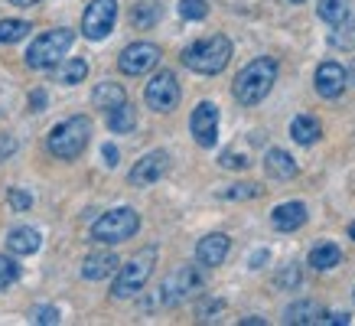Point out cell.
Listing matches in <instances>:
<instances>
[{
  "label": "cell",
  "instance_id": "cell-14",
  "mask_svg": "<svg viewBox=\"0 0 355 326\" xmlns=\"http://www.w3.org/2000/svg\"><path fill=\"white\" fill-rule=\"evenodd\" d=\"M345 82H349V72L339 62H323L316 69V92L323 98H339Z\"/></svg>",
  "mask_w": 355,
  "mask_h": 326
},
{
  "label": "cell",
  "instance_id": "cell-21",
  "mask_svg": "<svg viewBox=\"0 0 355 326\" xmlns=\"http://www.w3.org/2000/svg\"><path fill=\"white\" fill-rule=\"evenodd\" d=\"M336 264H343V251L333 241H323L310 251V268L313 271H333Z\"/></svg>",
  "mask_w": 355,
  "mask_h": 326
},
{
  "label": "cell",
  "instance_id": "cell-16",
  "mask_svg": "<svg viewBox=\"0 0 355 326\" xmlns=\"http://www.w3.org/2000/svg\"><path fill=\"white\" fill-rule=\"evenodd\" d=\"M306 222V206L303 203H284L270 212V225L277 232H297Z\"/></svg>",
  "mask_w": 355,
  "mask_h": 326
},
{
  "label": "cell",
  "instance_id": "cell-15",
  "mask_svg": "<svg viewBox=\"0 0 355 326\" xmlns=\"http://www.w3.org/2000/svg\"><path fill=\"white\" fill-rule=\"evenodd\" d=\"M121 261L118 255H111V251H95V255H88L85 264H82V277L85 281H105L111 274H118Z\"/></svg>",
  "mask_w": 355,
  "mask_h": 326
},
{
  "label": "cell",
  "instance_id": "cell-27",
  "mask_svg": "<svg viewBox=\"0 0 355 326\" xmlns=\"http://www.w3.org/2000/svg\"><path fill=\"white\" fill-rule=\"evenodd\" d=\"M23 36H30L26 20H0V43H17Z\"/></svg>",
  "mask_w": 355,
  "mask_h": 326
},
{
  "label": "cell",
  "instance_id": "cell-4",
  "mask_svg": "<svg viewBox=\"0 0 355 326\" xmlns=\"http://www.w3.org/2000/svg\"><path fill=\"white\" fill-rule=\"evenodd\" d=\"M153 261H157V248L150 245V248H144L140 255H134L128 264H121L118 277H114V287H111V297L128 300V297L144 291V284L150 281V274H153Z\"/></svg>",
  "mask_w": 355,
  "mask_h": 326
},
{
  "label": "cell",
  "instance_id": "cell-6",
  "mask_svg": "<svg viewBox=\"0 0 355 326\" xmlns=\"http://www.w3.org/2000/svg\"><path fill=\"white\" fill-rule=\"evenodd\" d=\"M137 228H140V216L134 212V209L121 206V209L105 212V216L92 225V239L101 241V245H121V241L134 239Z\"/></svg>",
  "mask_w": 355,
  "mask_h": 326
},
{
  "label": "cell",
  "instance_id": "cell-17",
  "mask_svg": "<svg viewBox=\"0 0 355 326\" xmlns=\"http://www.w3.org/2000/svg\"><path fill=\"white\" fill-rule=\"evenodd\" d=\"M323 320V307L316 300H300V304H291L284 310V323H297V326H320Z\"/></svg>",
  "mask_w": 355,
  "mask_h": 326
},
{
  "label": "cell",
  "instance_id": "cell-37",
  "mask_svg": "<svg viewBox=\"0 0 355 326\" xmlns=\"http://www.w3.org/2000/svg\"><path fill=\"white\" fill-rule=\"evenodd\" d=\"M17 151V141H13L10 134H0V157H10Z\"/></svg>",
  "mask_w": 355,
  "mask_h": 326
},
{
  "label": "cell",
  "instance_id": "cell-13",
  "mask_svg": "<svg viewBox=\"0 0 355 326\" xmlns=\"http://www.w3.org/2000/svg\"><path fill=\"white\" fill-rule=\"evenodd\" d=\"M228 248H232L228 235L212 232V235H205V239L196 245V261H199L202 268H218V264L228 258Z\"/></svg>",
  "mask_w": 355,
  "mask_h": 326
},
{
  "label": "cell",
  "instance_id": "cell-7",
  "mask_svg": "<svg viewBox=\"0 0 355 326\" xmlns=\"http://www.w3.org/2000/svg\"><path fill=\"white\" fill-rule=\"evenodd\" d=\"M202 291V274L196 271L193 264H183L180 271H173L166 281H163L160 287V304L166 307H176L183 304V300H189L193 293Z\"/></svg>",
  "mask_w": 355,
  "mask_h": 326
},
{
  "label": "cell",
  "instance_id": "cell-11",
  "mask_svg": "<svg viewBox=\"0 0 355 326\" xmlns=\"http://www.w3.org/2000/svg\"><path fill=\"white\" fill-rule=\"evenodd\" d=\"M189 130H193V137L199 147H216L218 141V108L212 101H199L193 111V118H189Z\"/></svg>",
  "mask_w": 355,
  "mask_h": 326
},
{
  "label": "cell",
  "instance_id": "cell-38",
  "mask_svg": "<svg viewBox=\"0 0 355 326\" xmlns=\"http://www.w3.org/2000/svg\"><path fill=\"white\" fill-rule=\"evenodd\" d=\"M101 157H105V163H108V166H118V147H111V144H105V151H101Z\"/></svg>",
  "mask_w": 355,
  "mask_h": 326
},
{
  "label": "cell",
  "instance_id": "cell-32",
  "mask_svg": "<svg viewBox=\"0 0 355 326\" xmlns=\"http://www.w3.org/2000/svg\"><path fill=\"white\" fill-rule=\"evenodd\" d=\"M248 163H251V160H248L245 153H235V151L222 153V166H225V170H245Z\"/></svg>",
  "mask_w": 355,
  "mask_h": 326
},
{
  "label": "cell",
  "instance_id": "cell-23",
  "mask_svg": "<svg viewBox=\"0 0 355 326\" xmlns=\"http://www.w3.org/2000/svg\"><path fill=\"white\" fill-rule=\"evenodd\" d=\"M85 76H88L85 59H62L55 65V82H62V85H78Z\"/></svg>",
  "mask_w": 355,
  "mask_h": 326
},
{
  "label": "cell",
  "instance_id": "cell-28",
  "mask_svg": "<svg viewBox=\"0 0 355 326\" xmlns=\"http://www.w3.org/2000/svg\"><path fill=\"white\" fill-rule=\"evenodd\" d=\"M17 277H20V264H17L10 255H0V291L17 284Z\"/></svg>",
  "mask_w": 355,
  "mask_h": 326
},
{
  "label": "cell",
  "instance_id": "cell-5",
  "mask_svg": "<svg viewBox=\"0 0 355 326\" xmlns=\"http://www.w3.org/2000/svg\"><path fill=\"white\" fill-rule=\"evenodd\" d=\"M76 40V33L72 30H46L43 36H36L26 49V65L30 69H49V65H59L69 53V46Z\"/></svg>",
  "mask_w": 355,
  "mask_h": 326
},
{
  "label": "cell",
  "instance_id": "cell-26",
  "mask_svg": "<svg viewBox=\"0 0 355 326\" xmlns=\"http://www.w3.org/2000/svg\"><path fill=\"white\" fill-rule=\"evenodd\" d=\"M320 17H323L326 23H333V26H339V23L349 17V3L345 0H320Z\"/></svg>",
  "mask_w": 355,
  "mask_h": 326
},
{
  "label": "cell",
  "instance_id": "cell-10",
  "mask_svg": "<svg viewBox=\"0 0 355 326\" xmlns=\"http://www.w3.org/2000/svg\"><path fill=\"white\" fill-rule=\"evenodd\" d=\"M157 62H160V46H153V43H130L118 55V69L124 76H144Z\"/></svg>",
  "mask_w": 355,
  "mask_h": 326
},
{
  "label": "cell",
  "instance_id": "cell-39",
  "mask_svg": "<svg viewBox=\"0 0 355 326\" xmlns=\"http://www.w3.org/2000/svg\"><path fill=\"white\" fill-rule=\"evenodd\" d=\"M277 284H300V271L297 268H291V271H284L277 277Z\"/></svg>",
  "mask_w": 355,
  "mask_h": 326
},
{
  "label": "cell",
  "instance_id": "cell-19",
  "mask_svg": "<svg viewBox=\"0 0 355 326\" xmlns=\"http://www.w3.org/2000/svg\"><path fill=\"white\" fill-rule=\"evenodd\" d=\"M264 170H268V176H274V180H291V176H297V160H293L287 151H268L264 153Z\"/></svg>",
  "mask_w": 355,
  "mask_h": 326
},
{
  "label": "cell",
  "instance_id": "cell-33",
  "mask_svg": "<svg viewBox=\"0 0 355 326\" xmlns=\"http://www.w3.org/2000/svg\"><path fill=\"white\" fill-rule=\"evenodd\" d=\"M33 323H43V326L59 323V310H55V307H40V310L33 314Z\"/></svg>",
  "mask_w": 355,
  "mask_h": 326
},
{
  "label": "cell",
  "instance_id": "cell-12",
  "mask_svg": "<svg viewBox=\"0 0 355 326\" xmlns=\"http://www.w3.org/2000/svg\"><path fill=\"white\" fill-rule=\"evenodd\" d=\"M166 166H170L166 151H150L147 157H140V160L134 163V170L128 173V180H130V186H153L166 173Z\"/></svg>",
  "mask_w": 355,
  "mask_h": 326
},
{
  "label": "cell",
  "instance_id": "cell-24",
  "mask_svg": "<svg viewBox=\"0 0 355 326\" xmlns=\"http://www.w3.org/2000/svg\"><path fill=\"white\" fill-rule=\"evenodd\" d=\"M108 128L114 130V134H130V130L137 128V111H134V105H121V108L108 111Z\"/></svg>",
  "mask_w": 355,
  "mask_h": 326
},
{
  "label": "cell",
  "instance_id": "cell-34",
  "mask_svg": "<svg viewBox=\"0 0 355 326\" xmlns=\"http://www.w3.org/2000/svg\"><path fill=\"white\" fill-rule=\"evenodd\" d=\"M10 206L17 209V212H26V209L33 206V196L23 193V189H10Z\"/></svg>",
  "mask_w": 355,
  "mask_h": 326
},
{
  "label": "cell",
  "instance_id": "cell-31",
  "mask_svg": "<svg viewBox=\"0 0 355 326\" xmlns=\"http://www.w3.org/2000/svg\"><path fill=\"white\" fill-rule=\"evenodd\" d=\"M222 310H225V304H222V300H205V304L199 307V320H202V323H209V320H218L216 314H222Z\"/></svg>",
  "mask_w": 355,
  "mask_h": 326
},
{
  "label": "cell",
  "instance_id": "cell-42",
  "mask_svg": "<svg viewBox=\"0 0 355 326\" xmlns=\"http://www.w3.org/2000/svg\"><path fill=\"white\" fill-rule=\"evenodd\" d=\"M349 82H352V85H355V69H352V72H349Z\"/></svg>",
  "mask_w": 355,
  "mask_h": 326
},
{
  "label": "cell",
  "instance_id": "cell-22",
  "mask_svg": "<svg viewBox=\"0 0 355 326\" xmlns=\"http://www.w3.org/2000/svg\"><path fill=\"white\" fill-rule=\"evenodd\" d=\"M7 248L13 255H33V251H40V232L36 228H13L10 239H7Z\"/></svg>",
  "mask_w": 355,
  "mask_h": 326
},
{
  "label": "cell",
  "instance_id": "cell-9",
  "mask_svg": "<svg viewBox=\"0 0 355 326\" xmlns=\"http://www.w3.org/2000/svg\"><path fill=\"white\" fill-rule=\"evenodd\" d=\"M144 101H147V108L153 111H173L176 105H180V82H176V76L173 72H157V76L147 82V88H144Z\"/></svg>",
  "mask_w": 355,
  "mask_h": 326
},
{
  "label": "cell",
  "instance_id": "cell-35",
  "mask_svg": "<svg viewBox=\"0 0 355 326\" xmlns=\"http://www.w3.org/2000/svg\"><path fill=\"white\" fill-rule=\"evenodd\" d=\"M349 323V314H323L320 326H345Z\"/></svg>",
  "mask_w": 355,
  "mask_h": 326
},
{
  "label": "cell",
  "instance_id": "cell-36",
  "mask_svg": "<svg viewBox=\"0 0 355 326\" xmlns=\"http://www.w3.org/2000/svg\"><path fill=\"white\" fill-rule=\"evenodd\" d=\"M30 108L33 111H43L46 108V92H43V88H33V92H30Z\"/></svg>",
  "mask_w": 355,
  "mask_h": 326
},
{
  "label": "cell",
  "instance_id": "cell-1",
  "mask_svg": "<svg viewBox=\"0 0 355 326\" xmlns=\"http://www.w3.org/2000/svg\"><path fill=\"white\" fill-rule=\"evenodd\" d=\"M274 82H277V62H274V59H254V62H248L245 69L238 72L232 92H235L238 105L251 108V105H261V101L270 95Z\"/></svg>",
  "mask_w": 355,
  "mask_h": 326
},
{
  "label": "cell",
  "instance_id": "cell-30",
  "mask_svg": "<svg viewBox=\"0 0 355 326\" xmlns=\"http://www.w3.org/2000/svg\"><path fill=\"white\" fill-rule=\"evenodd\" d=\"M261 189L254 183H235V186H228V189H222V196L225 199H254Z\"/></svg>",
  "mask_w": 355,
  "mask_h": 326
},
{
  "label": "cell",
  "instance_id": "cell-25",
  "mask_svg": "<svg viewBox=\"0 0 355 326\" xmlns=\"http://www.w3.org/2000/svg\"><path fill=\"white\" fill-rule=\"evenodd\" d=\"M157 20H160V3H157V0H144V3H137V7L130 10V23L140 26V30L153 26Z\"/></svg>",
  "mask_w": 355,
  "mask_h": 326
},
{
  "label": "cell",
  "instance_id": "cell-40",
  "mask_svg": "<svg viewBox=\"0 0 355 326\" xmlns=\"http://www.w3.org/2000/svg\"><path fill=\"white\" fill-rule=\"evenodd\" d=\"M13 7H33V3H43V0H10Z\"/></svg>",
  "mask_w": 355,
  "mask_h": 326
},
{
  "label": "cell",
  "instance_id": "cell-20",
  "mask_svg": "<svg viewBox=\"0 0 355 326\" xmlns=\"http://www.w3.org/2000/svg\"><path fill=\"white\" fill-rule=\"evenodd\" d=\"M320 134H323V128H320V121L310 118V114H297L291 124V137L297 144H303V147H310V144L320 141Z\"/></svg>",
  "mask_w": 355,
  "mask_h": 326
},
{
  "label": "cell",
  "instance_id": "cell-29",
  "mask_svg": "<svg viewBox=\"0 0 355 326\" xmlns=\"http://www.w3.org/2000/svg\"><path fill=\"white\" fill-rule=\"evenodd\" d=\"M205 13H209L205 0H180V17L183 20H202Z\"/></svg>",
  "mask_w": 355,
  "mask_h": 326
},
{
  "label": "cell",
  "instance_id": "cell-2",
  "mask_svg": "<svg viewBox=\"0 0 355 326\" xmlns=\"http://www.w3.org/2000/svg\"><path fill=\"white\" fill-rule=\"evenodd\" d=\"M88 137H92V121L85 114H76V118L62 121V124H55L49 130V153H55L59 160H76L78 153L88 147Z\"/></svg>",
  "mask_w": 355,
  "mask_h": 326
},
{
  "label": "cell",
  "instance_id": "cell-8",
  "mask_svg": "<svg viewBox=\"0 0 355 326\" xmlns=\"http://www.w3.org/2000/svg\"><path fill=\"white\" fill-rule=\"evenodd\" d=\"M114 20H118V0H92L82 17V36L98 43L114 30Z\"/></svg>",
  "mask_w": 355,
  "mask_h": 326
},
{
  "label": "cell",
  "instance_id": "cell-18",
  "mask_svg": "<svg viewBox=\"0 0 355 326\" xmlns=\"http://www.w3.org/2000/svg\"><path fill=\"white\" fill-rule=\"evenodd\" d=\"M124 101H128V95H124V88H121L118 82H98L95 92H92V105L101 108L105 114L114 111V108H121Z\"/></svg>",
  "mask_w": 355,
  "mask_h": 326
},
{
  "label": "cell",
  "instance_id": "cell-41",
  "mask_svg": "<svg viewBox=\"0 0 355 326\" xmlns=\"http://www.w3.org/2000/svg\"><path fill=\"white\" fill-rule=\"evenodd\" d=\"M349 239H355V222H352V225H349Z\"/></svg>",
  "mask_w": 355,
  "mask_h": 326
},
{
  "label": "cell",
  "instance_id": "cell-3",
  "mask_svg": "<svg viewBox=\"0 0 355 326\" xmlns=\"http://www.w3.org/2000/svg\"><path fill=\"white\" fill-rule=\"evenodd\" d=\"M232 59V43L225 36H209V40H199L183 53V65L193 69L199 76H218L222 69Z\"/></svg>",
  "mask_w": 355,
  "mask_h": 326
},
{
  "label": "cell",
  "instance_id": "cell-43",
  "mask_svg": "<svg viewBox=\"0 0 355 326\" xmlns=\"http://www.w3.org/2000/svg\"><path fill=\"white\" fill-rule=\"evenodd\" d=\"M291 3H303V0H291Z\"/></svg>",
  "mask_w": 355,
  "mask_h": 326
}]
</instances>
